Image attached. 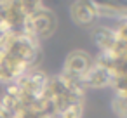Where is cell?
Returning <instances> with one entry per match:
<instances>
[{
    "label": "cell",
    "mask_w": 127,
    "mask_h": 118,
    "mask_svg": "<svg viewBox=\"0 0 127 118\" xmlns=\"http://www.w3.org/2000/svg\"><path fill=\"white\" fill-rule=\"evenodd\" d=\"M56 24H58L56 23V16L49 9L40 7L32 16H28V19L25 23V33L40 42L42 38H47V37H51L54 33Z\"/></svg>",
    "instance_id": "obj_1"
},
{
    "label": "cell",
    "mask_w": 127,
    "mask_h": 118,
    "mask_svg": "<svg viewBox=\"0 0 127 118\" xmlns=\"http://www.w3.org/2000/svg\"><path fill=\"white\" fill-rule=\"evenodd\" d=\"M70 14H71V19L82 28L92 26L97 19V12L92 0H71Z\"/></svg>",
    "instance_id": "obj_3"
},
{
    "label": "cell",
    "mask_w": 127,
    "mask_h": 118,
    "mask_svg": "<svg viewBox=\"0 0 127 118\" xmlns=\"http://www.w3.org/2000/svg\"><path fill=\"white\" fill-rule=\"evenodd\" d=\"M110 82H111L110 71H106V70H104L103 66H99L96 61H94V64L89 68V71L82 76V85H84V89H87V87H92V89L110 87Z\"/></svg>",
    "instance_id": "obj_4"
},
{
    "label": "cell",
    "mask_w": 127,
    "mask_h": 118,
    "mask_svg": "<svg viewBox=\"0 0 127 118\" xmlns=\"http://www.w3.org/2000/svg\"><path fill=\"white\" fill-rule=\"evenodd\" d=\"M111 109L115 115H118L120 118H127V95H120L115 94L113 101H111Z\"/></svg>",
    "instance_id": "obj_6"
},
{
    "label": "cell",
    "mask_w": 127,
    "mask_h": 118,
    "mask_svg": "<svg viewBox=\"0 0 127 118\" xmlns=\"http://www.w3.org/2000/svg\"><path fill=\"white\" fill-rule=\"evenodd\" d=\"M92 40L94 44L97 45L99 52H110L117 42V37H115V31L113 28H108V26H97L94 31H92Z\"/></svg>",
    "instance_id": "obj_5"
},
{
    "label": "cell",
    "mask_w": 127,
    "mask_h": 118,
    "mask_svg": "<svg viewBox=\"0 0 127 118\" xmlns=\"http://www.w3.org/2000/svg\"><path fill=\"white\" fill-rule=\"evenodd\" d=\"M92 64H94V59H92L87 52H84V50H75V52H71V54L66 57L64 66H63V75L82 82V76L89 71V68H91Z\"/></svg>",
    "instance_id": "obj_2"
}]
</instances>
